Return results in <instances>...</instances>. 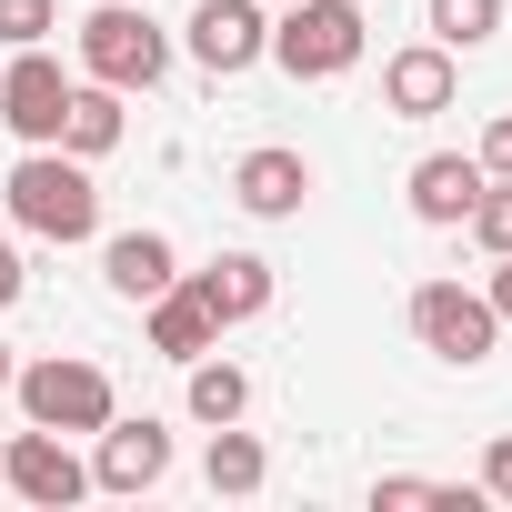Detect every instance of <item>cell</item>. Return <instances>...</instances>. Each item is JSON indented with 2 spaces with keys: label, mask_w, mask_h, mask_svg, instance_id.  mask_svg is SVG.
<instances>
[{
  "label": "cell",
  "mask_w": 512,
  "mask_h": 512,
  "mask_svg": "<svg viewBox=\"0 0 512 512\" xmlns=\"http://www.w3.org/2000/svg\"><path fill=\"white\" fill-rule=\"evenodd\" d=\"M482 302L502 312V332H512V251H492V282H482Z\"/></svg>",
  "instance_id": "cell-24"
},
{
  "label": "cell",
  "mask_w": 512,
  "mask_h": 512,
  "mask_svg": "<svg viewBox=\"0 0 512 512\" xmlns=\"http://www.w3.org/2000/svg\"><path fill=\"white\" fill-rule=\"evenodd\" d=\"M61 31V0H0V51H31Z\"/></svg>",
  "instance_id": "cell-21"
},
{
  "label": "cell",
  "mask_w": 512,
  "mask_h": 512,
  "mask_svg": "<svg viewBox=\"0 0 512 512\" xmlns=\"http://www.w3.org/2000/svg\"><path fill=\"white\" fill-rule=\"evenodd\" d=\"M101 282H111L121 302H151V292L181 282V251H171L161 231H121V241H101Z\"/></svg>",
  "instance_id": "cell-15"
},
{
  "label": "cell",
  "mask_w": 512,
  "mask_h": 512,
  "mask_svg": "<svg viewBox=\"0 0 512 512\" xmlns=\"http://www.w3.org/2000/svg\"><path fill=\"white\" fill-rule=\"evenodd\" d=\"M412 342H422L432 362H452V372H482V362L502 352V312H492L482 292H462V282H422V292H412Z\"/></svg>",
  "instance_id": "cell-5"
},
{
  "label": "cell",
  "mask_w": 512,
  "mask_h": 512,
  "mask_svg": "<svg viewBox=\"0 0 512 512\" xmlns=\"http://www.w3.org/2000/svg\"><path fill=\"white\" fill-rule=\"evenodd\" d=\"M201 482H211V492H231V502H251V492L272 482V452H262V432H241V422H211Z\"/></svg>",
  "instance_id": "cell-17"
},
{
  "label": "cell",
  "mask_w": 512,
  "mask_h": 512,
  "mask_svg": "<svg viewBox=\"0 0 512 512\" xmlns=\"http://www.w3.org/2000/svg\"><path fill=\"white\" fill-rule=\"evenodd\" d=\"M472 161H482V171H512V111H492V131H482Z\"/></svg>",
  "instance_id": "cell-23"
},
{
  "label": "cell",
  "mask_w": 512,
  "mask_h": 512,
  "mask_svg": "<svg viewBox=\"0 0 512 512\" xmlns=\"http://www.w3.org/2000/svg\"><path fill=\"white\" fill-rule=\"evenodd\" d=\"M502 31V0H432V41L442 51H482Z\"/></svg>",
  "instance_id": "cell-19"
},
{
  "label": "cell",
  "mask_w": 512,
  "mask_h": 512,
  "mask_svg": "<svg viewBox=\"0 0 512 512\" xmlns=\"http://www.w3.org/2000/svg\"><path fill=\"white\" fill-rule=\"evenodd\" d=\"M171 71V31L151 21V11H131V0H101V11L81 21V81H111L121 101L131 91H151Z\"/></svg>",
  "instance_id": "cell-3"
},
{
  "label": "cell",
  "mask_w": 512,
  "mask_h": 512,
  "mask_svg": "<svg viewBox=\"0 0 512 512\" xmlns=\"http://www.w3.org/2000/svg\"><path fill=\"white\" fill-rule=\"evenodd\" d=\"M482 161L472 151H422L412 161V181H402V201H412V221H432V231H462L472 221V201H482Z\"/></svg>",
  "instance_id": "cell-12"
},
{
  "label": "cell",
  "mask_w": 512,
  "mask_h": 512,
  "mask_svg": "<svg viewBox=\"0 0 512 512\" xmlns=\"http://www.w3.org/2000/svg\"><path fill=\"white\" fill-rule=\"evenodd\" d=\"M141 312H151V352H161V362H201V352H221V322H211V302H201L191 282L151 292Z\"/></svg>",
  "instance_id": "cell-14"
},
{
  "label": "cell",
  "mask_w": 512,
  "mask_h": 512,
  "mask_svg": "<svg viewBox=\"0 0 512 512\" xmlns=\"http://www.w3.org/2000/svg\"><path fill=\"white\" fill-rule=\"evenodd\" d=\"M61 111H71V71L51 61V41L11 51V71H0V121H11L21 151H51L61 141Z\"/></svg>",
  "instance_id": "cell-6"
},
{
  "label": "cell",
  "mask_w": 512,
  "mask_h": 512,
  "mask_svg": "<svg viewBox=\"0 0 512 512\" xmlns=\"http://www.w3.org/2000/svg\"><path fill=\"white\" fill-rule=\"evenodd\" d=\"M231 201H241L251 221H302V201H312V161L282 151V141L241 151V161H231Z\"/></svg>",
  "instance_id": "cell-11"
},
{
  "label": "cell",
  "mask_w": 512,
  "mask_h": 512,
  "mask_svg": "<svg viewBox=\"0 0 512 512\" xmlns=\"http://www.w3.org/2000/svg\"><path fill=\"white\" fill-rule=\"evenodd\" d=\"M482 502H512V432H492L482 452Z\"/></svg>",
  "instance_id": "cell-22"
},
{
  "label": "cell",
  "mask_w": 512,
  "mask_h": 512,
  "mask_svg": "<svg viewBox=\"0 0 512 512\" xmlns=\"http://www.w3.org/2000/svg\"><path fill=\"white\" fill-rule=\"evenodd\" d=\"M21 292H31V272H21V251H11V241H0V312H11Z\"/></svg>",
  "instance_id": "cell-25"
},
{
  "label": "cell",
  "mask_w": 512,
  "mask_h": 512,
  "mask_svg": "<svg viewBox=\"0 0 512 512\" xmlns=\"http://www.w3.org/2000/svg\"><path fill=\"white\" fill-rule=\"evenodd\" d=\"M11 402H21V422H41V432H101V422L121 412L111 372L81 362V352H41V362H21V372H11Z\"/></svg>",
  "instance_id": "cell-2"
},
{
  "label": "cell",
  "mask_w": 512,
  "mask_h": 512,
  "mask_svg": "<svg viewBox=\"0 0 512 512\" xmlns=\"http://www.w3.org/2000/svg\"><path fill=\"white\" fill-rule=\"evenodd\" d=\"M11 372H21V362H11V342H0V392H11Z\"/></svg>",
  "instance_id": "cell-26"
},
{
  "label": "cell",
  "mask_w": 512,
  "mask_h": 512,
  "mask_svg": "<svg viewBox=\"0 0 512 512\" xmlns=\"http://www.w3.org/2000/svg\"><path fill=\"white\" fill-rule=\"evenodd\" d=\"M362 51H372V31L352 0H302V11L272 21V61L292 81H342V71H362Z\"/></svg>",
  "instance_id": "cell-4"
},
{
  "label": "cell",
  "mask_w": 512,
  "mask_h": 512,
  "mask_svg": "<svg viewBox=\"0 0 512 512\" xmlns=\"http://www.w3.org/2000/svg\"><path fill=\"white\" fill-rule=\"evenodd\" d=\"M452 101H462V51L412 41V51L382 61V111H392V121H432V111H452Z\"/></svg>",
  "instance_id": "cell-9"
},
{
  "label": "cell",
  "mask_w": 512,
  "mask_h": 512,
  "mask_svg": "<svg viewBox=\"0 0 512 512\" xmlns=\"http://www.w3.org/2000/svg\"><path fill=\"white\" fill-rule=\"evenodd\" d=\"M0 482H11L31 512H71V502H91V462L71 452V432H11V452H0Z\"/></svg>",
  "instance_id": "cell-7"
},
{
  "label": "cell",
  "mask_w": 512,
  "mask_h": 512,
  "mask_svg": "<svg viewBox=\"0 0 512 512\" xmlns=\"http://www.w3.org/2000/svg\"><path fill=\"white\" fill-rule=\"evenodd\" d=\"M121 131H131L121 91H111V81H71V111H61V151H71V161H111V151H121Z\"/></svg>",
  "instance_id": "cell-16"
},
{
  "label": "cell",
  "mask_w": 512,
  "mask_h": 512,
  "mask_svg": "<svg viewBox=\"0 0 512 512\" xmlns=\"http://www.w3.org/2000/svg\"><path fill=\"white\" fill-rule=\"evenodd\" d=\"M161 472H171V432H161L151 412H141V422L111 412V422L91 432V492H151Z\"/></svg>",
  "instance_id": "cell-10"
},
{
  "label": "cell",
  "mask_w": 512,
  "mask_h": 512,
  "mask_svg": "<svg viewBox=\"0 0 512 512\" xmlns=\"http://www.w3.org/2000/svg\"><path fill=\"white\" fill-rule=\"evenodd\" d=\"M181 282L211 302V322H221V332H231V322H262V312H272V292H282L262 251H211V262H201V272H181Z\"/></svg>",
  "instance_id": "cell-13"
},
{
  "label": "cell",
  "mask_w": 512,
  "mask_h": 512,
  "mask_svg": "<svg viewBox=\"0 0 512 512\" xmlns=\"http://www.w3.org/2000/svg\"><path fill=\"white\" fill-rule=\"evenodd\" d=\"M0 191H11V221H21L31 241H61V251H71V241H91V231H101V191H91V161H71L61 141H51V151H21Z\"/></svg>",
  "instance_id": "cell-1"
},
{
  "label": "cell",
  "mask_w": 512,
  "mask_h": 512,
  "mask_svg": "<svg viewBox=\"0 0 512 512\" xmlns=\"http://www.w3.org/2000/svg\"><path fill=\"white\" fill-rule=\"evenodd\" d=\"M181 372H191V422H201V432L251 412V372H241V362H211V352H201V362H181Z\"/></svg>",
  "instance_id": "cell-18"
},
{
  "label": "cell",
  "mask_w": 512,
  "mask_h": 512,
  "mask_svg": "<svg viewBox=\"0 0 512 512\" xmlns=\"http://www.w3.org/2000/svg\"><path fill=\"white\" fill-rule=\"evenodd\" d=\"M482 251H512V171H492L482 181V201H472V221H462Z\"/></svg>",
  "instance_id": "cell-20"
},
{
  "label": "cell",
  "mask_w": 512,
  "mask_h": 512,
  "mask_svg": "<svg viewBox=\"0 0 512 512\" xmlns=\"http://www.w3.org/2000/svg\"><path fill=\"white\" fill-rule=\"evenodd\" d=\"M181 41H191V61L211 81H241L251 61H272V11H262V0H201Z\"/></svg>",
  "instance_id": "cell-8"
}]
</instances>
